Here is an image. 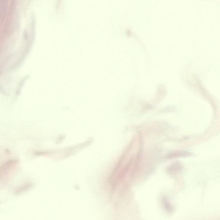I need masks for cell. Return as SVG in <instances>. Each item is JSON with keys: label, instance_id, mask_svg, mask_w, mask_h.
<instances>
[{"label": "cell", "instance_id": "cell-1", "mask_svg": "<svg viewBox=\"0 0 220 220\" xmlns=\"http://www.w3.org/2000/svg\"><path fill=\"white\" fill-rule=\"evenodd\" d=\"M6 1H1V16L3 17L4 14L5 13L7 7V3H6Z\"/></svg>", "mask_w": 220, "mask_h": 220}]
</instances>
